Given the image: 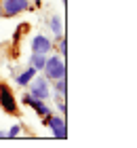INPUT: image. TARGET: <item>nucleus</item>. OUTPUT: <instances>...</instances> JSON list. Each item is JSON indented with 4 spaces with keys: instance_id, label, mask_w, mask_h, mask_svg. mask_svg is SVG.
<instances>
[{
    "instance_id": "f257e3e1",
    "label": "nucleus",
    "mask_w": 137,
    "mask_h": 148,
    "mask_svg": "<svg viewBox=\"0 0 137 148\" xmlns=\"http://www.w3.org/2000/svg\"><path fill=\"white\" fill-rule=\"evenodd\" d=\"M42 76L49 80H57L65 76V59L61 55H46V64L42 68Z\"/></svg>"
},
{
    "instance_id": "f03ea898",
    "label": "nucleus",
    "mask_w": 137,
    "mask_h": 148,
    "mask_svg": "<svg viewBox=\"0 0 137 148\" xmlns=\"http://www.w3.org/2000/svg\"><path fill=\"white\" fill-rule=\"evenodd\" d=\"M27 91L32 93L34 97H38V99H51V80L49 78H44L42 76V72H36V76H34L30 83H27Z\"/></svg>"
},
{
    "instance_id": "7ed1b4c3",
    "label": "nucleus",
    "mask_w": 137,
    "mask_h": 148,
    "mask_svg": "<svg viewBox=\"0 0 137 148\" xmlns=\"http://www.w3.org/2000/svg\"><path fill=\"white\" fill-rule=\"evenodd\" d=\"M32 9V0H0V17H17Z\"/></svg>"
},
{
    "instance_id": "20e7f679",
    "label": "nucleus",
    "mask_w": 137,
    "mask_h": 148,
    "mask_svg": "<svg viewBox=\"0 0 137 148\" xmlns=\"http://www.w3.org/2000/svg\"><path fill=\"white\" fill-rule=\"evenodd\" d=\"M42 123L51 129L53 138L57 140H65L67 138V127H65V116H61V114H49V116L42 119Z\"/></svg>"
},
{
    "instance_id": "39448f33",
    "label": "nucleus",
    "mask_w": 137,
    "mask_h": 148,
    "mask_svg": "<svg viewBox=\"0 0 137 148\" xmlns=\"http://www.w3.org/2000/svg\"><path fill=\"white\" fill-rule=\"evenodd\" d=\"M0 106H2V110L6 114H15L17 112V99L13 95L11 87L2 85V83H0Z\"/></svg>"
},
{
    "instance_id": "423d86ee",
    "label": "nucleus",
    "mask_w": 137,
    "mask_h": 148,
    "mask_svg": "<svg viewBox=\"0 0 137 148\" xmlns=\"http://www.w3.org/2000/svg\"><path fill=\"white\" fill-rule=\"evenodd\" d=\"M30 49H32V53H44V55H49L53 51V40L44 34H36L30 42Z\"/></svg>"
},
{
    "instance_id": "0eeeda50",
    "label": "nucleus",
    "mask_w": 137,
    "mask_h": 148,
    "mask_svg": "<svg viewBox=\"0 0 137 148\" xmlns=\"http://www.w3.org/2000/svg\"><path fill=\"white\" fill-rule=\"evenodd\" d=\"M34 76H36V68H32V66L27 64L25 68H23V70H19L13 78H15V85H19V87H27V83H30Z\"/></svg>"
},
{
    "instance_id": "6e6552de",
    "label": "nucleus",
    "mask_w": 137,
    "mask_h": 148,
    "mask_svg": "<svg viewBox=\"0 0 137 148\" xmlns=\"http://www.w3.org/2000/svg\"><path fill=\"white\" fill-rule=\"evenodd\" d=\"M27 106H30V108H34V110H36V114H38V116H42V119L49 116V114L53 112L51 106L46 104L44 99H38V97H34V95H32V99H30V104H27Z\"/></svg>"
},
{
    "instance_id": "1a4fd4ad",
    "label": "nucleus",
    "mask_w": 137,
    "mask_h": 148,
    "mask_svg": "<svg viewBox=\"0 0 137 148\" xmlns=\"http://www.w3.org/2000/svg\"><path fill=\"white\" fill-rule=\"evenodd\" d=\"M49 28H51L53 36L57 40L63 36V21H61V15H51L49 17Z\"/></svg>"
},
{
    "instance_id": "9d476101",
    "label": "nucleus",
    "mask_w": 137,
    "mask_h": 148,
    "mask_svg": "<svg viewBox=\"0 0 137 148\" xmlns=\"http://www.w3.org/2000/svg\"><path fill=\"white\" fill-rule=\"evenodd\" d=\"M32 66V68H36V72H42L44 64H46V55L44 53H30V62H27Z\"/></svg>"
},
{
    "instance_id": "9b49d317",
    "label": "nucleus",
    "mask_w": 137,
    "mask_h": 148,
    "mask_svg": "<svg viewBox=\"0 0 137 148\" xmlns=\"http://www.w3.org/2000/svg\"><path fill=\"white\" fill-rule=\"evenodd\" d=\"M51 85H53V89L57 91L59 95L65 97V93H67V80H65V76H61V78H57V80H51Z\"/></svg>"
},
{
    "instance_id": "f8f14e48",
    "label": "nucleus",
    "mask_w": 137,
    "mask_h": 148,
    "mask_svg": "<svg viewBox=\"0 0 137 148\" xmlns=\"http://www.w3.org/2000/svg\"><path fill=\"white\" fill-rule=\"evenodd\" d=\"M19 133H21V125L15 123V125H11V129L6 131V140H11V138H17Z\"/></svg>"
},
{
    "instance_id": "ddd939ff",
    "label": "nucleus",
    "mask_w": 137,
    "mask_h": 148,
    "mask_svg": "<svg viewBox=\"0 0 137 148\" xmlns=\"http://www.w3.org/2000/svg\"><path fill=\"white\" fill-rule=\"evenodd\" d=\"M59 51H61V57H65V53H67V42H65L63 36L59 38Z\"/></svg>"
},
{
    "instance_id": "4468645a",
    "label": "nucleus",
    "mask_w": 137,
    "mask_h": 148,
    "mask_svg": "<svg viewBox=\"0 0 137 148\" xmlns=\"http://www.w3.org/2000/svg\"><path fill=\"white\" fill-rule=\"evenodd\" d=\"M57 110L61 112V116H65V112H67V106H65V99H59V102H57Z\"/></svg>"
},
{
    "instance_id": "2eb2a0df",
    "label": "nucleus",
    "mask_w": 137,
    "mask_h": 148,
    "mask_svg": "<svg viewBox=\"0 0 137 148\" xmlns=\"http://www.w3.org/2000/svg\"><path fill=\"white\" fill-rule=\"evenodd\" d=\"M0 140H6V131H2V129H0Z\"/></svg>"
},
{
    "instance_id": "dca6fc26",
    "label": "nucleus",
    "mask_w": 137,
    "mask_h": 148,
    "mask_svg": "<svg viewBox=\"0 0 137 148\" xmlns=\"http://www.w3.org/2000/svg\"><path fill=\"white\" fill-rule=\"evenodd\" d=\"M65 2H67V0H63V4H65Z\"/></svg>"
}]
</instances>
